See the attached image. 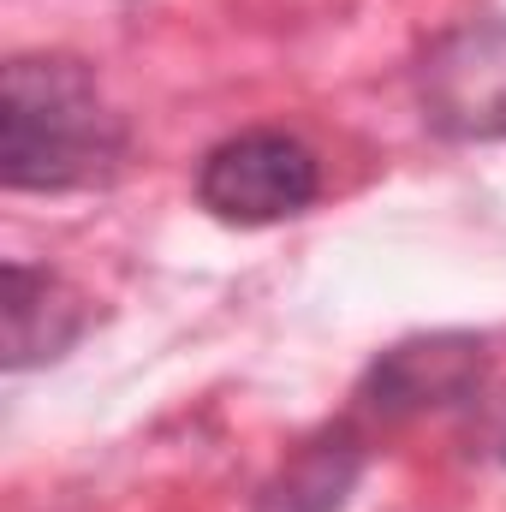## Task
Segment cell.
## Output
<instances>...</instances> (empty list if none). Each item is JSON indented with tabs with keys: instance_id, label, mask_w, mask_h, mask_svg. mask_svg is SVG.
<instances>
[{
	"instance_id": "1",
	"label": "cell",
	"mask_w": 506,
	"mask_h": 512,
	"mask_svg": "<svg viewBox=\"0 0 506 512\" xmlns=\"http://www.w3.org/2000/svg\"><path fill=\"white\" fill-rule=\"evenodd\" d=\"M126 155V126L66 54H24L0 84V173L12 191H72Z\"/></svg>"
},
{
	"instance_id": "2",
	"label": "cell",
	"mask_w": 506,
	"mask_h": 512,
	"mask_svg": "<svg viewBox=\"0 0 506 512\" xmlns=\"http://www.w3.org/2000/svg\"><path fill=\"white\" fill-rule=\"evenodd\" d=\"M322 197V161L292 131H239L197 167V203L227 227H274Z\"/></svg>"
},
{
	"instance_id": "3",
	"label": "cell",
	"mask_w": 506,
	"mask_h": 512,
	"mask_svg": "<svg viewBox=\"0 0 506 512\" xmlns=\"http://www.w3.org/2000/svg\"><path fill=\"white\" fill-rule=\"evenodd\" d=\"M423 126L447 143L506 137V18H471L435 36L417 60Z\"/></svg>"
},
{
	"instance_id": "4",
	"label": "cell",
	"mask_w": 506,
	"mask_h": 512,
	"mask_svg": "<svg viewBox=\"0 0 506 512\" xmlns=\"http://www.w3.org/2000/svg\"><path fill=\"white\" fill-rule=\"evenodd\" d=\"M483 376H489V358H483L477 334H423V340H405L370 364V376L358 387V411L399 423L417 411L465 405V399H477Z\"/></svg>"
},
{
	"instance_id": "5",
	"label": "cell",
	"mask_w": 506,
	"mask_h": 512,
	"mask_svg": "<svg viewBox=\"0 0 506 512\" xmlns=\"http://www.w3.org/2000/svg\"><path fill=\"white\" fill-rule=\"evenodd\" d=\"M78 334H84L78 292L48 268L6 262V370L54 364Z\"/></svg>"
},
{
	"instance_id": "6",
	"label": "cell",
	"mask_w": 506,
	"mask_h": 512,
	"mask_svg": "<svg viewBox=\"0 0 506 512\" xmlns=\"http://www.w3.org/2000/svg\"><path fill=\"white\" fill-rule=\"evenodd\" d=\"M358 477H364V441L352 423H340L280 465V477L256 495V512H340Z\"/></svg>"
}]
</instances>
